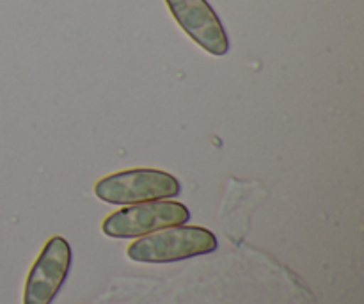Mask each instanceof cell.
Here are the masks:
<instances>
[{
    "mask_svg": "<svg viewBox=\"0 0 364 304\" xmlns=\"http://www.w3.org/2000/svg\"><path fill=\"white\" fill-rule=\"evenodd\" d=\"M191 212L178 201H146L114 212L103 221V234L114 239H134L171 226H181Z\"/></svg>",
    "mask_w": 364,
    "mask_h": 304,
    "instance_id": "3",
    "label": "cell"
},
{
    "mask_svg": "<svg viewBox=\"0 0 364 304\" xmlns=\"http://www.w3.org/2000/svg\"><path fill=\"white\" fill-rule=\"evenodd\" d=\"M180 27L213 56H226L230 50L226 31L206 0H166Z\"/></svg>",
    "mask_w": 364,
    "mask_h": 304,
    "instance_id": "5",
    "label": "cell"
},
{
    "mask_svg": "<svg viewBox=\"0 0 364 304\" xmlns=\"http://www.w3.org/2000/svg\"><path fill=\"white\" fill-rule=\"evenodd\" d=\"M217 249V239L201 226H171L142 237L128 246L127 255L134 262L169 263L192 256L208 255Z\"/></svg>",
    "mask_w": 364,
    "mask_h": 304,
    "instance_id": "1",
    "label": "cell"
},
{
    "mask_svg": "<svg viewBox=\"0 0 364 304\" xmlns=\"http://www.w3.org/2000/svg\"><path fill=\"white\" fill-rule=\"evenodd\" d=\"M181 185L173 174L156 169H130L109 174L96 184L95 194L112 205H137L176 198Z\"/></svg>",
    "mask_w": 364,
    "mask_h": 304,
    "instance_id": "2",
    "label": "cell"
},
{
    "mask_svg": "<svg viewBox=\"0 0 364 304\" xmlns=\"http://www.w3.org/2000/svg\"><path fill=\"white\" fill-rule=\"evenodd\" d=\"M71 248L63 237H52L32 266L25 283L23 304H50L66 281Z\"/></svg>",
    "mask_w": 364,
    "mask_h": 304,
    "instance_id": "4",
    "label": "cell"
}]
</instances>
